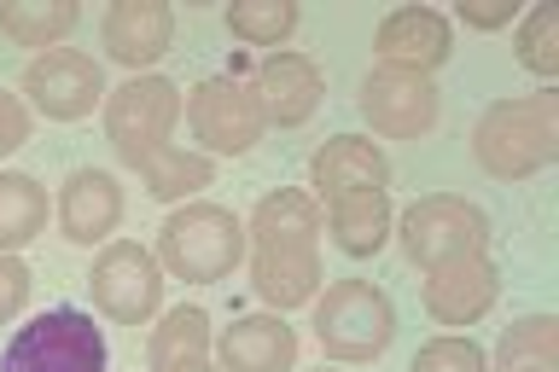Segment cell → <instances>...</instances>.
I'll return each instance as SVG.
<instances>
[{"label":"cell","mask_w":559,"mask_h":372,"mask_svg":"<svg viewBox=\"0 0 559 372\" xmlns=\"http://www.w3.org/2000/svg\"><path fill=\"white\" fill-rule=\"evenodd\" d=\"M373 52H379V64H391V70L431 76V70L454 52V29L437 7H396L373 35Z\"/></svg>","instance_id":"14"},{"label":"cell","mask_w":559,"mask_h":372,"mask_svg":"<svg viewBox=\"0 0 559 372\" xmlns=\"http://www.w3.org/2000/svg\"><path fill=\"white\" fill-rule=\"evenodd\" d=\"M210 181H216V164H210L204 152H164L152 169H140V187H146L157 204H181L192 192H204Z\"/></svg>","instance_id":"24"},{"label":"cell","mask_w":559,"mask_h":372,"mask_svg":"<svg viewBox=\"0 0 559 372\" xmlns=\"http://www.w3.org/2000/svg\"><path fill=\"white\" fill-rule=\"evenodd\" d=\"M519 64L531 70V76L554 82L559 76V12L554 7H531L519 17Z\"/></svg>","instance_id":"25"},{"label":"cell","mask_w":559,"mask_h":372,"mask_svg":"<svg viewBox=\"0 0 559 372\" xmlns=\"http://www.w3.org/2000/svg\"><path fill=\"white\" fill-rule=\"evenodd\" d=\"M501 297V279H496V262L484 256H461L449 268L426 274V314L437 326H478Z\"/></svg>","instance_id":"16"},{"label":"cell","mask_w":559,"mask_h":372,"mask_svg":"<svg viewBox=\"0 0 559 372\" xmlns=\"http://www.w3.org/2000/svg\"><path fill=\"white\" fill-rule=\"evenodd\" d=\"M402 256L414 262L419 274H437L461 256H484L489 251V216L472 199H454V192H431L402 209L396 221Z\"/></svg>","instance_id":"7"},{"label":"cell","mask_w":559,"mask_h":372,"mask_svg":"<svg viewBox=\"0 0 559 372\" xmlns=\"http://www.w3.org/2000/svg\"><path fill=\"white\" fill-rule=\"evenodd\" d=\"M175 122H181V87L169 76H129L105 94V140L134 175L152 169L169 146Z\"/></svg>","instance_id":"5"},{"label":"cell","mask_w":559,"mask_h":372,"mask_svg":"<svg viewBox=\"0 0 559 372\" xmlns=\"http://www.w3.org/2000/svg\"><path fill=\"white\" fill-rule=\"evenodd\" d=\"M210 356V314L204 309H169L164 321L152 326V338H146V367L152 372H175L181 361H199Z\"/></svg>","instance_id":"22"},{"label":"cell","mask_w":559,"mask_h":372,"mask_svg":"<svg viewBox=\"0 0 559 372\" xmlns=\"http://www.w3.org/2000/svg\"><path fill=\"white\" fill-rule=\"evenodd\" d=\"M187 129L204 146V157H239L262 140V105L251 94V82H239L234 70L227 76H204L187 94Z\"/></svg>","instance_id":"10"},{"label":"cell","mask_w":559,"mask_h":372,"mask_svg":"<svg viewBox=\"0 0 559 372\" xmlns=\"http://www.w3.org/2000/svg\"><path fill=\"white\" fill-rule=\"evenodd\" d=\"M222 372H292L297 367V332L280 314H239L216 338Z\"/></svg>","instance_id":"18"},{"label":"cell","mask_w":559,"mask_h":372,"mask_svg":"<svg viewBox=\"0 0 559 372\" xmlns=\"http://www.w3.org/2000/svg\"><path fill=\"white\" fill-rule=\"evenodd\" d=\"M82 24V12L70 0H0V35L17 47H59L70 29Z\"/></svg>","instance_id":"21"},{"label":"cell","mask_w":559,"mask_h":372,"mask_svg":"<svg viewBox=\"0 0 559 372\" xmlns=\"http://www.w3.org/2000/svg\"><path fill=\"white\" fill-rule=\"evenodd\" d=\"M408 372H489V356H484V344L461 338V332H443V338L419 344Z\"/></svg>","instance_id":"27"},{"label":"cell","mask_w":559,"mask_h":372,"mask_svg":"<svg viewBox=\"0 0 559 372\" xmlns=\"http://www.w3.org/2000/svg\"><path fill=\"white\" fill-rule=\"evenodd\" d=\"M472 157L496 181H531L559 164V94L536 87V94L496 99L472 129Z\"/></svg>","instance_id":"2"},{"label":"cell","mask_w":559,"mask_h":372,"mask_svg":"<svg viewBox=\"0 0 559 372\" xmlns=\"http://www.w3.org/2000/svg\"><path fill=\"white\" fill-rule=\"evenodd\" d=\"M245 262V221L227 204H181L157 227V268L187 286H216Z\"/></svg>","instance_id":"3"},{"label":"cell","mask_w":559,"mask_h":372,"mask_svg":"<svg viewBox=\"0 0 559 372\" xmlns=\"http://www.w3.org/2000/svg\"><path fill=\"white\" fill-rule=\"evenodd\" d=\"M99 41L122 70L140 76L146 64H157L169 52L175 12L164 7V0H117V7H105V17H99Z\"/></svg>","instance_id":"15"},{"label":"cell","mask_w":559,"mask_h":372,"mask_svg":"<svg viewBox=\"0 0 559 372\" xmlns=\"http://www.w3.org/2000/svg\"><path fill=\"white\" fill-rule=\"evenodd\" d=\"M47 233V187L24 169H0V256H17Z\"/></svg>","instance_id":"20"},{"label":"cell","mask_w":559,"mask_h":372,"mask_svg":"<svg viewBox=\"0 0 559 372\" xmlns=\"http://www.w3.org/2000/svg\"><path fill=\"white\" fill-rule=\"evenodd\" d=\"M297 0H234L227 7V35L245 47H286L292 41V29H297Z\"/></svg>","instance_id":"23"},{"label":"cell","mask_w":559,"mask_h":372,"mask_svg":"<svg viewBox=\"0 0 559 372\" xmlns=\"http://www.w3.org/2000/svg\"><path fill=\"white\" fill-rule=\"evenodd\" d=\"M111 349L87 309H47L0 349V372H105Z\"/></svg>","instance_id":"6"},{"label":"cell","mask_w":559,"mask_h":372,"mask_svg":"<svg viewBox=\"0 0 559 372\" xmlns=\"http://www.w3.org/2000/svg\"><path fill=\"white\" fill-rule=\"evenodd\" d=\"M309 187L321 192V199H338V192H384L391 187V157L379 152V140L332 134L326 146L309 157Z\"/></svg>","instance_id":"17"},{"label":"cell","mask_w":559,"mask_h":372,"mask_svg":"<svg viewBox=\"0 0 559 372\" xmlns=\"http://www.w3.org/2000/svg\"><path fill=\"white\" fill-rule=\"evenodd\" d=\"M29 140V105L0 87V157H12Z\"/></svg>","instance_id":"29"},{"label":"cell","mask_w":559,"mask_h":372,"mask_svg":"<svg viewBox=\"0 0 559 372\" xmlns=\"http://www.w3.org/2000/svg\"><path fill=\"white\" fill-rule=\"evenodd\" d=\"M52 216H59V233L70 244H105L122 227V187L117 175L105 169H70L64 187H59V204H52Z\"/></svg>","instance_id":"13"},{"label":"cell","mask_w":559,"mask_h":372,"mask_svg":"<svg viewBox=\"0 0 559 372\" xmlns=\"http://www.w3.org/2000/svg\"><path fill=\"white\" fill-rule=\"evenodd\" d=\"M251 94H257L269 129H304V122L321 111V99H326V76H321V64H314L309 52L280 47V52H262Z\"/></svg>","instance_id":"12"},{"label":"cell","mask_w":559,"mask_h":372,"mask_svg":"<svg viewBox=\"0 0 559 372\" xmlns=\"http://www.w3.org/2000/svg\"><path fill=\"white\" fill-rule=\"evenodd\" d=\"M321 221L344 256H379L391 239V192H338L321 199Z\"/></svg>","instance_id":"19"},{"label":"cell","mask_w":559,"mask_h":372,"mask_svg":"<svg viewBox=\"0 0 559 372\" xmlns=\"http://www.w3.org/2000/svg\"><path fill=\"white\" fill-rule=\"evenodd\" d=\"M501 367H536V361H559V321L554 314H524L501 332Z\"/></svg>","instance_id":"26"},{"label":"cell","mask_w":559,"mask_h":372,"mask_svg":"<svg viewBox=\"0 0 559 372\" xmlns=\"http://www.w3.org/2000/svg\"><path fill=\"white\" fill-rule=\"evenodd\" d=\"M356 105H361V117L373 122L379 140H419V134L437 129V117H443V94H437V82L414 76V70H391V64L367 70Z\"/></svg>","instance_id":"11"},{"label":"cell","mask_w":559,"mask_h":372,"mask_svg":"<svg viewBox=\"0 0 559 372\" xmlns=\"http://www.w3.org/2000/svg\"><path fill=\"white\" fill-rule=\"evenodd\" d=\"M24 94L47 122H82V117L105 111V94H111V87H105V70H99L94 52L47 47L24 64Z\"/></svg>","instance_id":"9"},{"label":"cell","mask_w":559,"mask_h":372,"mask_svg":"<svg viewBox=\"0 0 559 372\" xmlns=\"http://www.w3.org/2000/svg\"><path fill=\"white\" fill-rule=\"evenodd\" d=\"M321 372H332V367H321Z\"/></svg>","instance_id":"33"},{"label":"cell","mask_w":559,"mask_h":372,"mask_svg":"<svg viewBox=\"0 0 559 372\" xmlns=\"http://www.w3.org/2000/svg\"><path fill=\"white\" fill-rule=\"evenodd\" d=\"M87 291H94V309L111 326H152L157 303H164V268L146 244L134 239H111L94 256V274H87Z\"/></svg>","instance_id":"8"},{"label":"cell","mask_w":559,"mask_h":372,"mask_svg":"<svg viewBox=\"0 0 559 372\" xmlns=\"http://www.w3.org/2000/svg\"><path fill=\"white\" fill-rule=\"evenodd\" d=\"M396 338V309L373 279H332L314 297V344L326 361L338 367H361L379 361Z\"/></svg>","instance_id":"4"},{"label":"cell","mask_w":559,"mask_h":372,"mask_svg":"<svg viewBox=\"0 0 559 372\" xmlns=\"http://www.w3.org/2000/svg\"><path fill=\"white\" fill-rule=\"evenodd\" d=\"M454 17H461L466 29H501V24L519 17V0H461Z\"/></svg>","instance_id":"30"},{"label":"cell","mask_w":559,"mask_h":372,"mask_svg":"<svg viewBox=\"0 0 559 372\" xmlns=\"http://www.w3.org/2000/svg\"><path fill=\"white\" fill-rule=\"evenodd\" d=\"M24 303H29V268H24V256H0V326H12Z\"/></svg>","instance_id":"28"},{"label":"cell","mask_w":559,"mask_h":372,"mask_svg":"<svg viewBox=\"0 0 559 372\" xmlns=\"http://www.w3.org/2000/svg\"><path fill=\"white\" fill-rule=\"evenodd\" d=\"M321 204L297 187H280L257 199L251 221H245V244H251V291L274 314L321 297Z\"/></svg>","instance_id":"1"},{"label":"cell","mask_w":559,"mask_h":372,"mask_svg":"<svg viewBox=\"0 0 559 372\" xmlns=\"http://www.w3.org/2000/svg\"><path fill=\"white\" fill-rule=\"evenodd\" d=\"M501 372H559V361H536V367H501Z\"/></svg>","instance_id":"32"},{"label":"cell","mask_w":559,"mask_h":372,"mask_svg":"<svg viewBox=\"0 0 559 372\" xmlns=\"http://www.w3.org/2000/svg\"><path fill=\"white\" fill-rule=\"evenodd\" d=\"M175 372H222V367H210V356H199V361H181Z\"/></svg>","instance_id":"31"}]
</instances>
